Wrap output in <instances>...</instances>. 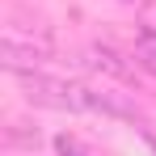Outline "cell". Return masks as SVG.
Returning <instances> with one entry per match:
<instances>
[{
    "label": "cell",
    "mask_w": 156,
    "mask_h": 156,
    "mask_svg": "<svg viewBox=\"0 0 156 156\" xmlns=\"http://www.w3.org/2000/svg\"><path fill=\"white\" fill-rule=\"evenodd\" d=\"M144 139H148V148H152V152H156V135H152V131H148V135H144Z\"/></svg>",
    "instance_id": "4"
},
{
    "label": "cell",
    "mask_w": 156,
    "mask_h": 156,
    "mask_svg": "<svg viewBox=\"0 0 156 156\" xmlns=\"http://www.w3.org/2000/svg\"><path fill=\"white\" fill-rule=\"evenodd\" d=\"M135 63L148 68V72L156 76V30H144V34L135 38Z\"/></svg>",
    "instance_id": "3"
},
{
    "label": "cell",
    "mask_w": 156,
    "mask_h": 156,
    "mask_svg": "<svg viewBox=\"0 0 156 156\" xmlns=\"http://www.w3.org/2000/svg\"><path fill=\"white\" fill-rule=\"evenodd\" d=\"M26 89V101L47 105V110H72V114H110V118H127L135 122L139 110L135 101H127L122 93H110V89H89V84H76V80H59L47 76L42 68L34 72H13Z\"/></svg>",
    "instance_id": "1"
},
{
    "label": "cell",
    "mask_w": 156,
    "mask_h": 156,
    "mask_svg": "<svg viewBox=\"0 0 156 156\" xmlns=\"http://www.w3.org/2000/svg\"><path fill=\"white\" fill-rule=\"evenodd\" d=\"M51 55H55V38L42 21H30V30L21 21L4 26V63H9V72H34Z\"/></svg>",
    "instance_id": "2"
},
{
    "label": "cell",
    "mask_w": 156,
    "mask_h": 156,
    "mask_svg": "<svg viewBox=\"0 0 156 156\" xmlns=\"http://www.w3.org/2000/svg\"><path fill=\"white\" fill-rule=\"evenodd\" d=\"M122 4H131V0H122Z\"/></svg>",
    "instance_id": "5"
}]
</instances>
